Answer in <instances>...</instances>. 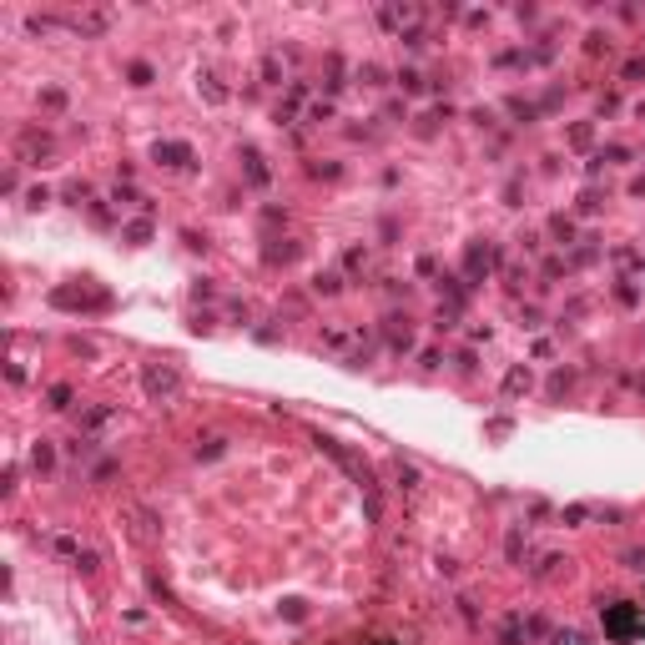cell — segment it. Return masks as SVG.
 I'll list each match as a JSON object with an SVG mask.
<instances>
[{"label":"cell","mask_w":645,"mask_h":645,"mask_svg":"<svg viewBox=\"0 0 645 645\" xmlns=\"http://www.w3.org/2000/svg\"><path fill=\"white\" fill-rule=\"evenodd\" d=\"M146 394H152V398H171V394H177V373H171V368H146Z\"/></svg>","instance_id":"1"},{"label":"cell","mask_w":645,"mask_h":645,"mask_svg":"<svg viewBox=\"0 0 645 645\" xmlns=\"http://www.w3.org/2000/svg\"><path fill=\"white\" fill-rule=\"evenodd\" d=\"M192 152H187V146L182 141H166V146H157V162H166V166H182Z\"/></svg>","instance_id":"2"}]
</instances>
